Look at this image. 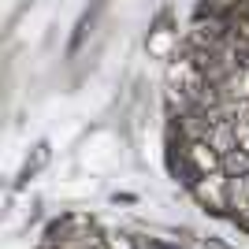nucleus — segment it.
Wrapping results in <instances>:
<instances>
[{"label": "nucleus", "mask_w": 249, "mask_h": 249, "mask_svg": "<svg viewBox=\"0 0 249 249\" xmlns=\"http://www.w3.org/2000/svg\"><path fill=\"white\" fill-rule=\"evenodd\" d=\"M194 194H197L205 205H212L216 212H223V208H231V175H227V171L201 175L197 186H194Z\"/></svg>", "instance_id": "1"}]
</instances>
